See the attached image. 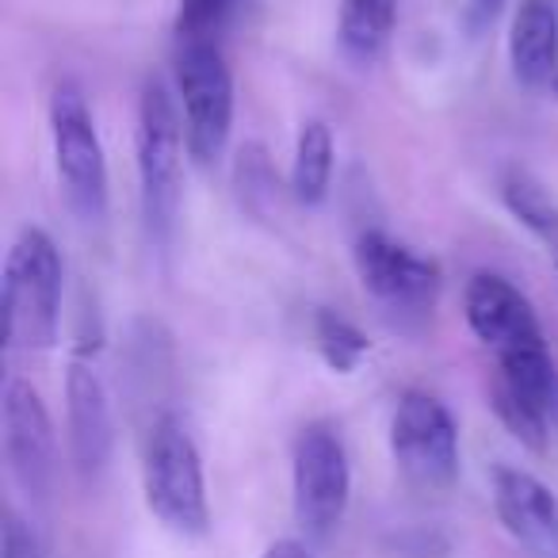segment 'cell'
Instances as JSON below:
<instances>
[{"instance_id":"obj_4","label":"cell","mask_w":558,"mask_h":558,"mask_svg":"<svg viewBox=\"0 0 558 558\" xmlns=\"http://www.w3.org/2000/svg\"><path fill=\"white\" fill-rule=\"evenodd\" d=\"M50 142L54 169L65 207L81 222H104L108 215V157H104L96 119L85 93L73 81H62L50 96Z\"/></svg>"},{"instance_id":"obj_16","label":"cell","mask_w":558,"mask_h":558,"mask_svg":"<svg viewBox=\"0 0 558 558\" xmlns=\"http://www.w3.org/2000/svg\"><path fill=\"white\" fill-rule=\"evenodd\" d=\"M494 375L501 383H509L520 398H527L558 428V364L550 360L547 344H532V349H517L509 356H497Z\"/></svg>"},{"instance_id":"obj_18","label":"cell","mask_w":558,"mask_h":558,"mask_svg":"<svg viewBox=\"0 0 558 558\" xmlns=\"http://www.w3.org/2000/svg\"><path fill=\"white\" fill-rule=\"evenodd\" d=\"M314 344H318L326 367H333L337 375H352L360 367V360L372 352L367 333L356 322L341 318L337 311H318L314 314Z\"/></svg>"},{"instance_id":"obj_7","label":"cell","mask_w":558,"mask_h":558,"mask_svg":"<svg viewBox=\"0 0 558 558\" xmlns=\"http://www.w3.org/2000/svg\"><path fill=\"white\" fill-rule=\"evenodd\" d=\"M352 264L364 291L395 318H428L440 299V264L417 253L387 230H360L352 241Z\"/></svg>"},{"instance_id":"obj_15","label":"cell","mask_w":558,"mask_h":558,"mask_svg":"<svg viewBox=\"0 0 558 558\" xmlns=\"http://www.w3.org/2000/svg\"><path fill=\"white\" fill-rule=\"evenodd\" d=\"M333 131L322 119H306L295 138V161H291V195L303 207L326 203L329 184H333Z\"/></svg>"},{"instance_id":"obj_5","label":"cell","mask_w":558,"mask_h":558,"mask_svg":"<svg viewBox=\"0 0 558 558\" xmlns=\"http://www.w3.org/2000/svg\"><path fill=\"white\" fill-rule=\"evenodd\" d=\"M172 73L187 157L195 165H215L233 131V73L226 54L215 39H180Z\"/></svg>"},{"instance_id":"obj_10","label":"cell","mask_w":558,"mask_h":558,"mask_svg":"<svg viewBox=\"0 0 558 558\" xmlns=\"http://www.w3.org/2000/svg\"><path fill=\"white\" fill-rule=\"evenodd\" d=\"M0 421H4V459L12 478L27 497L47 501L58 478V436L47 402L32 383L12 375L0 398Z\"/></svg>"},{"instance_id":"obj_23","label":"cell","mask_w":558,"mask_h":558,"mask_svg":"<svg viewBox=\"0 0 558 558\" xmlns=\"http://www.w3.org/2000/svg\"><path fill=\"white\" fill-rule=\"evenodd\" d=\"M505 4L509 0H466V9H463V24L471 35H482L494 27V20L505 12Z\"/></svg>"},{"instance_id":"obj_27","label":"cell","mask_w":558,"mask_h":558,"mask_svg":"<svg viewBox=\"0 0 558 558\" xmlns=\"http://www.w3.org/2000/svg\"><path fill=\"white\" fill-rule=\"evenodd\" d=\"M238 4H241V0H238Z\"/></svg>"},{"instance_id":"obj_13","label":"cell","mask_w":558,"mask_h":558,"mask_svg":"<svg viewBox=\"0 0 558 558\" xmlns=\"http://www.w3.org/2000/svg\"><path fill=\"white\" fill-rule=\"evenodd\" d=\"M512 77L527 93L555 88L558 81V0H520L509 27Z\"/></svg>"},{"instance_id":"obj_8","label":"cell","mask_w":558,"mask_h":558,"mask_svg":"<svg viewBox=\"0 0 558 558\" xmlns=\"http://www.w3.org/2000/svg\"><path fill=\"white\" fill-rule=\"evenodd\" d=\"M390 456L405 482L448 489L459 478V425L428 390H405L390 417Z\"/></svg>"},{"instance_id":"obj_11","label":"cell","mask_w":558,"mask_h":558,"mask_svg":"<svg viewBox=\"0 0 558 558\" xmlns=\"http://www.w3.org/2000/svg\"><path fill=\"white\" fill-rule=\"evenodd\" d=\"M463 318L471 333L494 352V360L517 349L547 344L527 295L497 271H474L471 276L463 291Z\"/></svg>"},{"instance_id":"obj_19","label":"cell","mask_w":558,"mask_h":558,"mask_svg":"<svg viewBox=\"0 0 558 558\" xmlns=\"http://www.w3.org/2000/svg\"><path fill=\"white\" fill-rule=\"evenodd\" d=\"M489 405H494L497 421H501L505 428H509V436L517 444H524L527 451H535V456H543L550 444V421L543 417L539 410H535L527 398H520L517 390L509 387V383H501L494 375V383H489Z\"/></svg>"},{"instance_id":"obj_1","label":"cell","mask_w":558,"mask_h":558,"mask_svg":"<svg viewBox=\"0 0 558 558\" xmlns=\"http://www.w3.org/2000/svg\"><path fill=\"white\" fill-rule=\"evenodd\" d=\"M62 253L39 226H24L4 256L0 311L4 341L16 352H47L58 344L62 326Z\"/></svg>"},{"instance_id":"obj_3","label":"cell","mask_w":558,"mask_h":558,"mask_svg":"<svg viewBox=\"0 0 558 558\" xmlns=\"http://www.w3.org/2000/svg\"><path fill=\"white\" fill-rule=\"evenodd\" d=\"M142 489L146 505L169 532L199 539L210 527L207 482L195 440L177 413H161L149 425L146 456H142Z\"/></svg>"},{"instance_id":"obj_17","label":"cell","mask_w":558,"mask_h":558,"mask_svg":"<svg viewBox=\"0 0 558 558\" xmlns=\"http://www.w3.org/2000/svg\"><path fill=\"white\" fill-rule=\"evenodd\" d=\"M501 203L524 230H532L539 241H547V248L558 241V199L550 195V187L543 184L535 172L520 169V165L505 169Z\"/></svg>"},{"instance_id":"obj_25","label":"cell","mask_w":558,"mask_h":558,"mask_svg":"<svg viewBox=\"0 0 558 558\" xmlns=\"http://www.w3.org/2000/svg\"><path fill=\"white\" fill-rule=\"evenodd\" d=\"M550 256H555V268H558V241H555V245H550Z\"/></svg>"},{"instance_id":"obj_21","label":"cell","mask_w":558,"mask_h":558,"mask_svg":"<svg viewBox=\"0 0 558 558\" xmlns=\"http://www.w3.org/2000/svg\"><path fill=\"white\" fill-rule=\"evenodd\" d=\"M238 0H180L177 12V32L180 39H210L222 16L233 9Z\"/></svg>"},{"instance_id":"obj_20","label":"cell","mask_w":558,"mask_h":558,"mask_svg":"<svg viewBox=\"0 0 558 558\" xmlns=\"http://www.w3.org/2000/svg\"><path fill=\"white\" fill-rule=\"evenodd\" d=\"M238 187H241V199H245L248 210L260 215L264 203L260 199H271L276 195V172L268 165V154L260 146H245L238 157Z\"/></svg>"},{"instance_id":"obj_6","label":"cell","mask_w":558,"mask_h":558,"mask_svg":"<svg viewBox=\"0 0 558 558\" xmlns=\"http://www.w3.org/2000/svg\"><path fill=\"white\" fill-rule=\"evenodd\" d=\"M352 497V466L344 440L329 421H311L291 448V501L311 539H329L341 527Z\"/></svg>"},{"instance_id":"obj_2","label":"cell","mask_w":558,"mask_h":558,"mask_svg":"<svg viewBox=\"0 0 558 558\" xmlns=\"http://www.w3.org/2000/svg\"><path fill=\"white\" fill-rule=\"evenodd\" d=\"M184 119L161 81H149L138 100V131H134V165H138L142 222L157 248L177 238L180 203H184Z\"/></svg>"},{"instance_id":"obj_9","label":"cell","mask_w":558,"mask_h":558,"mask_svg":"<svg viewBox=\"0 0 558 558\" xmlns=\"http://www.w3.org/2000/svg\"><path fill=\"white\" fill-rule=\"evenodd\" d=\"M100 352V333H85L65 372V436H70V456L81 478L100 474L116 448V413H111Z\"/></svg>"},{"instance_id":"obj_12","label":"cell","mask_w":558,"mask_h":558,"mask_svg":"<svg viewBox=\"0 0 558 558\" xmlns=\"http://www.w3.org/2000/svg\"><path fill=\"white\" fill-rule=\"evenodd\" d=\"M497 520L532 558H558V497L520 466H494L489 474Z\"/></svg>"},{"instance_id":"obj_26","label":"cell","mask_w":558,"mask_h":558,"mask_svg":"<svg viewBox=\"0 0 558 558\" xmlns=\"http://www.w3.org/2000/svg\"><path fill=\"white\" fill-rule=\"evenodd\" d=\"M555 88H558V81H555Z\"/></svg>"},{"instance_id":"obj_24","label":"cell","mask_w":558,"mask_h":558,"mask_svg":"<svg viewBox=\"0 0 558 558\" xmlns=\"http://www.w3.org/2000/svg\"><path fill=\"white\" fill-rule=\"evenodd\" d=\"M260 558H311V550H306V543H299V539H276Z\"/></svg>"},{"instance_id":"obj_22","label":"cell","mask_w":558,"mask_h":558,"mask_svg":"<svg viewBox=\"0 0 558 558\" xmlns=\"http://www.w3.org/2000/svg\"><path fill=\"white\" fill-rule=\"evenodd\" d=\"M0 558H47L35 527L12 509L4 512V524H0Z\"/></svg>"},{"instance_id":"obj_14","label":"cell","mask_w":558,"mask_h":558,"mask_svg":"<svg viewBox=\"0 0 558 558\" xmlns=\"http://www.w3.org/2000/svg\"><path fill=\"white\" fill-rule=\"evenodd\" d=\"M398 20V0H341L337 16V47L344 62L367 70L375 65L390 47Z\"/></svg>"}]
</instances>
